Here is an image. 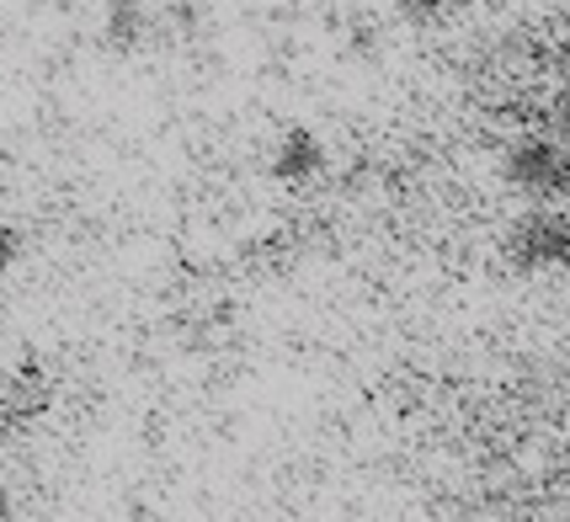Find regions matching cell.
Segmentation results:
<instances>
[{
    "label": "cell",
    "instance_id": "6da1fadb",
    "mask_svg": "<svg viewBox=\"0 0 570 522\" xmlns=\"http://www.w3.org/2000/svg\"><path fill=\"white\" fill-rule=\"evenodd\" d=\"M501 256L522 277L570 273V214L560 203H533L528 214H518V219L507 224Z\"/></svg>",
    "mask_w": 570,
    "mask_h": 522
},
{
    "label": "cell",
    "instance_id": "7a4b0ae2",
    "mask_svg": "<svg viewBox=\"0 0 570 522\" xmlns=\"http://www.w3.org/2000/svg\"><path fill=\"white\" fill-rule=\"evenodd\" d=\"M501 181L528 203H570V145L560 134H518L501 155Z\"/></svg>",
    "mask_w": 570,
    "mask_h": 522
},
{
    "label": "cell",
    "instance_id": "3957f363",
    "mask_svg": "<svg viewBox=\"0 0 570 522\" xmlns=\"http://www.w3.org/2000/svg\"><path fill=\"white\" fill-rule=\"evenodd\" d=\"M331 166V149H325V139L315 134V128H283L273 145V176L283 181V187H309L315 176Z\"/></svg>",
    "mask_w": 570,
    "mask_h": 522
},
{
    "label": "cell",
    "instance_id": "277c9868",
    "mask_svg": "<svg viewBox=\"0 0 570 522\" xmlns=\"http://www.w3.org/2000/svg\"><path fill=\"white\" fill-rule=\"evenodd\" d=\"M155 32H160V22L145 0H107V11H101V49L107 53L134 59L155 43Z\"/></svg>",
    "mask_w": 570,
    "mask_h": 522
},
{
    "label": "cell",
    "instance_id": "5b68a950",
    "mask_svg": "<svg viewBox=\"0 0 570 522\" xmlns=\"http://www.w3.org/2000/svg\"><path fill=\"white\" fill-rule=\"evenodd\" d=\"M49 405H53V390L38 368H17V373L0 378V432L49 416Z\"/></svg>",
    "mask_w": 570,
    "mask_h": 522
},
{
    "label": "cell",
    "instance_id": "8992f818",
    "mask_svg": "<svg viewBox=\"0 0 570 522\" xmlns=\"http://www.w3.org/2000/svg\"><path fill=\"white\" fill-rule=\"evenodd\" d=\"M464 0H395V17L405 27H443Z\"/></svg>",
    "mask_w": 570,
    "mask_h": 522
},
{
    "label": "cell",
    "instance_id": "52a82bcc",
    "mask_svg": "<svg viewBox=\"0 0 570 522\" xmlns=\"http://www.w3.org/2000/svg\"><path fill=\"white\" fill-rule=\"evenodd\" d=\"M549 134H560L570 145V75L554 86V97H549Z\"/></svg>",
    "mask_w": 570,
    "mask_h": 522
},
{
    "label": "cell",
    "instance_id": "ba28073f",
    "mask_svg": "<svg viewBox=\"0 0 570 522\" xmlns=\"http://www.w3.org/2000/svg\"><path fill=\"white\" fill-rule=\"evenodd\" d=\"M22 229H17V224L11 219H0V277L11 273V267H17V262H22Z\"/></svg>",
    "mask_w": 570,
    "mask_h": 522
},
{
    "label": "cell",
    "instance_id": "9c48e42d",
    "mask_svg": "<svg viewBox=\"0 0 570 522\" xmlns=\"http://www.w3.org/2000/svg\"><path fill=\"white\" fill-rule=\"evenodd\" d=\"M38 6H49V11H86V6H97V0H38Z\"/></svg>",
    "mask_w": 570,
    "mask_h": 522
},
{
    "label": "cell",
    "instance_id": "30bf717a",
    "mask_svg": "<svg viewBox=\"0 0 570 522\" xmlns=\"http://www.w3.org/2000/svg\"><path fill=\"white\" fill-rule=\"evenodd\" d=\"M0 464H6V447H0Z\"/></svg>",
    "mask_w": 570,
    "mask_h": 522
}]
</instances>
